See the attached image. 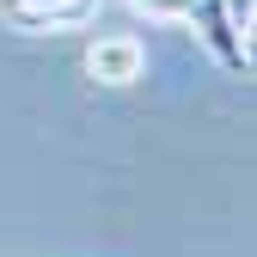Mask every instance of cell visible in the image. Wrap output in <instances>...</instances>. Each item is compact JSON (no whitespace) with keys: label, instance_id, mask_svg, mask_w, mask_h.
<instances>
[{"label":"cell","instance_id":"1","mask_svg":"<svg viewBox=\"0 0 257 257\" xmlns=\"http://www.w3.org/2000/svg\"><path fill=\"white\" fill-rule=\"evenodd\" d=\"M190 25H196V37L220 55V68L227 74H251V43H245V19L227 7V0H196L190 7Z\"/></svg>","mask_w":257,"mask_h":257},{"label":"cell","instance_id":"2","mask_svg":"<svg viewBox=\"0 0 257 257\" xmlns=\"http://www.w3.org/2000/svg\"><path fill=\"white\" fill-rule=\"evenodd\" d=\"M104 0H0V19L19 31H74L92 25Z\"/></svg>","mask_w":257,"mask_h":257},{"label":"cell","instance_id":"3","mask_svg":"<svg viewBox=\"0 0 257 257\" xmlns=\"http://www.w3.org/2000/svg\"><path fill=\"white\" fill-rule=\"evenodd\" d=\"M86 74L104 80V86L141 80V43H135V37H98V43L86 49Z\"/></svg>","mask_w":257,"mask_h":257},{"label":"cell","instance_id":"4","mask_svg":"<svg viewBox=\"0 0 257 257\" xmlns=\"http://www.w3.org/2000/svg\"><path fill=\"white\" fill-rule=\"evenodd\" d=\"M135 13H147V19H190V7L196 0H128Z\"/></svg>","mask_w":257,"mask_h":257},{"label":"cell","instance_id":"5","mask_svg":"<svg viewBox=\"0 0 257 257\" xmlns=\"http://www.w3.org/2000/svg\"><path fill=\"white\" fill-rule=\"evenodd\" d=\"M227 7H233V13H239L245 25H251V0H227Z\"/></svg>","mask_w":257,"mask_h":257}]
</instances>
